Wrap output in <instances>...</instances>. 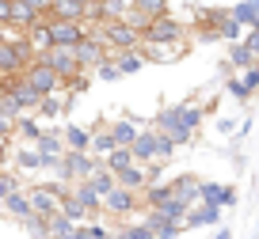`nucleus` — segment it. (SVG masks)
Masks as SVG:
<instances>
[{"label":"nucleus","mask_w":259,"mask_h":239,"mask_svg":"<svg viewBox=\"0 0 259 239\" xmlns=\"http://www.w3.org/2000/svg\"><path fill=\"white\" fill-rule=\"evenodd\" d=\"M19 228H23L31 239H50V220H46V216H38V213H31L27 220H19Z\"/></svg>","instance_id":"obj_11"},{"label":"nucleus","mask_w":259,"mask_h":239,"mask_svg":"<svg viewBox=\"0 0 259 239\" xmlns=\"http://www.w3.org/2000/svg\"><path fill=\"white\" fill-rule=\"evenodd\" d=\"M134 209H138V194L126 190V186H118L114 194L103 198V213H111V216H130Z\"/></svg>","instance_id":"obj_3"},{"label":"nucleus","mask_w":259,"mask_h":239,"mask_svg":"<svg viewBox=\"0 0 259 239\" xmlns=\"http://www.w3.org/2000/svg\"><path fill=\"white\" fill-rule=\"evenodd\" d=\"M171 194L183 198L187 205H198V201H202V183L194 175H179V178H171Z\"/></svg>","instance_id":"obj_5"},{"label":"nucleus","mask_w":259,"mask_h":239,"mask_svg":"<svg viewBox=\"0 0 259 239\" xmlns=\"http://www.w3.org/2000/svg\"><path fill=\"white\" fill-rule=\"evenodd\" d=\"M92 152H99V156H111V152H118V141H114L111 129H103V133H92Z\"/></svg>","instance_id":"obj_15"},{"label":"nucleus","mask_w":259,"mask_h":239,"mask_svg":"<svg viewBox=\"0 0 259 239\" xmlns=\"http://www.w3.org/2000/svg\"><path fill=\"white\" fill-rule=\"evenodd\" d=\"M134 163H138V159H134V152H130V148H118V152H111V156H107V171H114V175L130 171Z\"/></svg>","instance_id":"obj_13"},{"label":"nucleus","mask_w":259,"mask_h":239,"mask_svg":"<svg viewBox=\"0 0 259 239\" xmlns=\"http://www.w3.org/2000/svg\"><path fill=\"white\" fill-rule=\"evenodd\" d=\"M202 201H210V205H233V190L218 186V183H202Z\"/></svg>","instance_id":"obj_10"},{"label":"nucleus","mask_w":259,"mask_h":239,"mask_svg":"<svg viewBox=\"0 0 259 239\" xmlns=\"http://www.w3.org/2000/svg\"><path fill=\"white\" fill-rule=\"evenodd\" d=\"M171 148H176V141H171L168 133H160V129H145V133L134 141V159L138 163H160V159L171 156Z\"/></svg>","instance_id":"obj_1"},{"label":"nucleus","mask_w":259,"mask_h":239,"mask_svg":"<svg viewBox=\"0 0 259 239\" xmlns=\"http://www.w3.org/2000/svg\"><path fill=\"white\" fill-rule=\"evenodd\" d=\"M111 133H114V141H118V148H134V141H138V129L130 126V122H114L111 126Z\"/></svg>","instance_id":"obj_14"},{"label":"nucleus","mask_w":259,"mask_h":239,"mask_svg":"<svg viewBox=\"0 0 259 239\" xmlns=\"http://www.w3.org/2000/svg\"><path fill=\"white\" fill-rule=\"evenodd\" d=\"M236 19H240V23L259 27V0H248V4H240V8H236Z\"/></svg>","instance_id":"obj_20"},{"label":"nucleus","mask_w":259,"mask_h":239,"mask_svg":"<svg viewBox=\"0 0 259 239\" xmlns=\"http://www.w3.org/2000/svg\"><path fill=\"white\" fill-rule=\"evenodd\" d=\"M76 228H80V224H73L69 216L57 213L54 220H50V239H76Z\"/></svg>","instance_id":"obj_12"},{"label":"nucleus","mask_w":259,"mask_h":239,"mask_svg":"<svg viewBox=\"0 0 259 239\" xmlns=\"http://www.w3.org/2000/svg\"><path fill=\"white\" fill-rule=\"evenodd\" d=\"M65 144H69V152H88L92 148V133L80 126H69L65 129Z\"/></svg>","instance_id":"obj_9"},{"label":"nucleus","mask_w":259,"mask_h":239,"mask_svg":"<svg viewBox=\"0 0 259 239\" xmlns=\"http://www.w3.org/2000/svg\"><path fill=\"white\" fill-rule=\"evenodd\" d=\"M145 38L149 42H179L183 38V27H179L176 19H156V23L145 31Z\"/></svg>","instance_id":"obj_7"},{"label":"nucleus","mask_w":259,"mask_h":239,"mask_svg":"<svg viewBox=\"0 0 259 239\" xmlns=\"http://www.w3.org/2000/svg\"><path fill=\"white\" fill-rule=\"evenodd\" d=\"M12 194H23L19 171H4V175H0V198H12Z\"/></svg>","instance_id":"obj_18"},{"label":"nucleus","mask_w":259,"mask_h":239,"mask_svg":"<svg viewBox=\"0 0 259 239\" xmlns=\"http://www.w3.org/2000/svg\"><path fill=\"white\" fill-rule=\"evenodd\" d=\"M76 239H118V231H107L103 224H80V228H76Z\"/></svg>","instance_id":"obj_16"},{"label":"nucleus","mask_w":259,"mask_h":239,"mask_svg":"<svg viewBox=\"0 0 259 239\" xmlns=\"http://www.w3.org/2000/svg\"><path fill=\"white\" fill-rule=\"evenodd\" d=\"M4 213H8L16 224H19V220H27V216L34 213V209H31V194L23 190V194H12V198H4Z\"/></svg>","instance_id":"obj_8"},{"label":"nucleus","mask_w":259,"mask_h":239,"mask_svg":"<svg viewBox=\"0 0 259 239\" xmlns=\"http://www.w3.org/2000/svg\"><path fill=\"white\" fill-rule=\"evenodd\" d=\"M221 220V205H210V201H198V205L187 213V228H210V224Z\"/></svg>","instance_id":"obj_6"},{"label":"nucleus","mask_w":259,"mask_h":239,"mask_svg":"<svg viewBox=\"0 0 259 239\" xmlns=\"http://www.w3.org/2000/svg\"><path fill=\"white\" fill-rule=\"evenodd\" d=\"M141 220H145L149 228L156 231V239H179V235H183V228H187V224H179V220H168V216L156 213V209H149Z\"/></svg>","instance_id":"obj_4"},{"label":"nucleus","mask_w":259,"mask_h":239,"mask_svg":"<svg viewBox=\"0 0 259 239\" xmlns=\"http://www.w3.org/2000/svg\"><path fill=\"white\" fill-rule=\"evenodd\" d=\"M218 239H229V231H225V228H221V231H218Z\"/></svg>","instance_id":"obj_21"},{"label":"nucleus","mask_w":259,"mask_h":239,"mask_svg":"<svg viewBox=\"0 0 259 239\" xmlns=\"http://www.w3.org/2000/svg\"><path fill=\"white\" fill-rule=\"evenodd\" d=\"M194 126H198V110H194V106H176V110H164L160 118H156V129L168 133L176 144H183Z\"/></svg>","instance_id":"obj_2"},{"label":"nucleus","mask_w":259,"mask_h":239,"mask_svg":"<svg viewBox=\"0 0 259 239\" xmlns=\"http://www.w3.org/2000/svg\"><path fill=\"white\" fill-rule=\"evenodd\" d=\"M160 12H164V0H134V16L149 19V23H153V16H160Z\"/></svg>","instance_id":"obj_17"},{"label":"nucleus","mask_w":259,"mask_h":239,"mask_svg":"<svg viewBox=\"0 0 259 239\" xmlns=\"http://www.w3.org/2000/svg\"><path fill=\"white\" fill-rule=\"evenodd\" d=\"M118 239H156V231L149 228L145 220H138V224H130V228H122Z\"/></svg>","instance_id":"obj_19"}]
</instances>
